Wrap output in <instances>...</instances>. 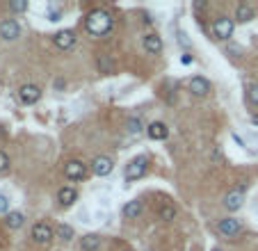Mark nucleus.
<instances>
[{
    "label": "nucleus",
    "instance_id": "f257e3e1",
    "mask_svg": "<svg viewBox=\"0 0 258 251\" xmlns=\"http://www.w3.org/2000/svg\"><path fill=\"white\" fill-rule=\"evenodd\" d=\"M114 25V18L110 16L105 9H94L87 14L85 18V30L92 37H103V34H108Z\"/></svg>",
    "mask_w": 258,
    "mask_h": 251
},
{
    "label": "nucleus",
    "instance_id": "dca6fc26",
    "mask_svg": "<svg viewBox=\"0 0 258 251\" xmlns=\"http://www.w3.org/2000/svg\"><path fill=\"white\" fill-rule=\"evenodd\" d=\"M78 199V192H75L73 187H62L57 192V201H59V206H73V201Z\"/></svg>",
    "mask_w": 258,
    "mask_h": 251
},
{
    "label": "nucleus",
    "instance_id": "9b49d317",
    "mask_svg": "<svg viewBox=\"0 0 258 251\" xmlns=\"http://www.w3.org/2000/svg\"><path fill=\"white\" fill-rule=\"evenodd\" d=\"M53 41H55V46H57L59 50H69L71 46L75 43V32L73 30H59V32L53 37Z\"/></svg>",
    "mask_w": 258,
    "mask_h": 251
},
{
    "label": "nucleus",
    "instance_id": "f8f14e48",
    "mask_svg": "<svg viewBox=\"0 0 258 251\" xmlns=\"http://www.w3.org/2000/svg\"><path fill=\"white\" fill-rule=\"evenodd\" d=\"M188 89L192 91L194 96H206L210 91V82L206 80V78H201V75H194V78H190Z\"/></svg>",
    "mask_w": 258,
    "mask_h": 251
},
{
    "label": "nucleus",
    "instance_id": "c85d7f7f",
    "mask_svg": "<svg viewBox=\"0 0 258 251\" xmlns=\"http://www.w3.org/2000/svg\"><path fill=\"white\" fill-rule=\"evenodd\" d=\"M190 62H192V57H190V55H183V57H181V64H190Z\"/></svg>",
    "mask_w": 258,
    "mask_h": 251
},
{
    "label": "nucleus",
    "instance_id": "6e6552de",
    "mask_svg": "<svg viewBox=\"0 0 258 251\" xmlns=\"http://www.w3.org/2000/svg\"><path fill=\"white\" fill-rule=\"evenodd\" d=\"M53 235H55V231L50 229L48 224H43V222H39V224L32 226V240L39 242V245H46V242H50V240H53Z\"/></svg>",
    "mask_w": 258,
    "mask_h": 251
},
{
    "label": "nucleus",
    "instance_id": "f3484780",
    "mask_svg": "<svg viewBox=\"0 0 258 251\" xmlns=\"http://www.w3.org/2000/svg\"><path fill=\"white\" fill-rule=\"evenodd\" d=\"M5 224H7V229H11V231H16V229H21L23 224H25V215L23 213H7V217H5Z\"/></svg>",
    "mask_w": 258,
    "mask_h": 251
},
{
    "label": "nucleus",
    "instance_id": "c756f323",
    "mask_svg": "<svg viewBox=\"0 0 258 251\" xmlns=\"http://www.w3.org/2000/svg\"><path fill=\"white\" fill-rule=\"evenodd\" d=\"M213 251H224V249H213Z\"/></svg>",
    "mask_w": 258,
    "mask_h": 251
},
{
    "label": "nucleus",
    "instance_id": "6ab92c4d",
    "mask_svg": "<svg viewBox=\"0 0 258 251\" xmlns=\"http://www.w3.org/2000/svg\"><path fill=\"white\" fill-rule=\"evenodd\" d=\"M236 18H238V23H249L254 18V9L247 5V2H240L238 9H236Z\"/></svg>",
    "mask_w": 258,
    "mask_h": 251
},
{
    "label": "nucleus",
    "instance_id": "5701e85b",
    "mask_svg": "<svg viewBox=\"0 0 258 251\" xmlns=\"http://www.w3.org/2000/svg\"><path fill=\"white\" fill-rule=\"evenodd\" d=\"M160 219L162 222H174L176 219V208H174L172 203H165L160 208Z\"/></svg>",
    "mask_w": 258,
    "mask_h": 251
},
{
    "label": "nucleus",
    "instance_id": "412c9836",
    "mask_svg": "<svg viewBox=\"0 0 258 251\" xmlns=\"http://www.w3.org/2000/svg\"><path fill=\"white\" fill-rule=\"evenodd\" d=\"M55 235H57L59 240H64V242L73 240V226H69V224H57V226H55Z\"/></svg>",
    "mask_w": 258,
    "mask_h": 251
},
{
    "label": "nucleus",
    "instance_id": "4be33fe9",
    "mask_svg": "<svg viewBox=\"0 0 258 251\" xmlns=\"http://www.w3.org/2000/svg\"><path fill=\"white\" fill-rule=\"evenodd\" d=\"M146 126L142 123V119L140 117H128V121H126V130H128L130 135H137V133H142Z\"/></svg>",
    "mask_w": 258,
    "mask_h": 251
},
{
    "label": "nucleus",
    "instance_id": "2eb2a0df",
    "mask_svg": "<svg viewBox=\"0 0 258 251\" xmlns=\"http://www.w3.org/2000/svg\"><path fill=\"white\" fill-rule=\"evenodd\" d=\"M101 247V238L96 233H87L80 238V249L82 251H96Z\"/></svg>",
    "mask_w": 258,
    "mask_h": 251
},
{
    "label": "nucleus",
    "instance_id": "4468645a",
    "mask_svg": "<svg viewBox=\"0 0 258 251\" xmlns=\"http://www.w3.org/2000/svg\"><path fill=\"white\" fill-rule=\"evenodd\" d=\"M142 43H144L146 53H151V55H158L162 50V39L158 37V34H146Z\"/></svg>",
    "mask_w": 258,
    "mask_h": 251
},
{
    "label": "nucleus",
    "instance_id": "0eeeda50",
    "mask_svg": "<svg viewBox=\"0 0 258 251\" xmlns=\"http://www.w3.org/2000/svg\"><path fill=\"white\" fill-rule=\"evenodd\" d=\"M18 98H21V103H25V105H34V103L41 98V89H39L37 85H23L21 89H18Z\"/></svg>",
    "mask_w": 258,
    "mask_h": 251
},
{
    "label": "nucleus",
    "instance_id": "ddd939ff",
    "mask_svg": "<svg viewBox=\"0 0 258 251\" xmlns=\"http://www.w3.org/2000/svg\"><path fill=\"white\" fill-rule=\"evenodd\" d=\"M146 135H149L151 139H156V142H160V139H167V135H169V128H167L162 121H153L146 126Z\"/></svg>",
    "mask_w": 258,
    "mask_h": 251
},
{
    "label": "nucleus",
    "instance_id": "cd10ccee",
    "mask_svg": "<svg viewBox=\"0 0 258 251\" xmlns=\"http://www.w3.org/2000/svg\"><path fill=\"white\" fill-rule=\"evenodd\" d=\"M48 16H50V21H59V16H62V11H59V9H53V7H50Z\"/></svg>",
    "mask_w": 258,
    "mask_h": 251
},
{
    "label": "nucleus",
    "instance_id": "1a4fd4ad",
    "mask_svg": "<svg viewBox=\"0 0 258 251\" xmlns=\"http://www.w3.org/2000/svg\"><path fill=\"white\" fill-rule=\"evenodd\" d=\"M242 203H245V194H242V190H231V192L224 197V208L229 210V213L240 210Z\"/></svg>",
    "mask_w": 258,
    "mask_h": 251
},
{
    "label": "nucleus",
    "instance_id": "a878e982",
    "mask_svg": "<svg viewBox=\"0 0 258 251\" xmlns=\"http://www.w3.org/2000/svg\"><path fill=\"white\" fill-rule=\"evenodd\" d=\"M7 169H9V155L5 151H0V174H5Z\"/></svg>",
    "mask_w": 258,
    "mask_h": 251
},
{
    "label": "nucleus",
    "instance_id": "423d86ee",
    "mask_svg": "<svg viewBox=\"0 0 258 251\" xmlns=\"http://www.w3.org/2000/svg\"><path fill=\"white\" fill-rule=\"evenodd\" d=\"M64 176L69 181H82L87 176V167L82 165L80 160H69L64 165Z\"/></svg>",
    "mask_w": 258,
    "mask_h": 251
},
{
    "label": "nucleus",
    "instance_id": "f03ea898",
    "mask_svg": "<svg viewBox=\"0 0 258 251\" xmlns=\"http://www.w3.org/2000/svg\"><path fill=\"white\" fill-rule=\"evenodd\" d=\"M233 27H236L233 18H229V16L215 18V23H213V37L220 39V41H229V39L233 37Z\"/></svg>",
    "mask_w": 258,
    "mask_h": 251
},
{
    "label": "nucleus",
    "instance_id": "9d476101",
    "mask_svg": "<svg viewBox=\"0 0 258 251\" xmlns=\"http://www.w3.org/2000/svg\"><path fill=\"white\" fill-rule=\"evenodd\" d=\"M240 229H242V224L238 222V219H233V217H226V219H222L220 224H217V231H220L222 235H226V238L238 235L240 233Z\"/></svg>",
    "mask_w": 258,
    "mask_h": 251
},
{
    "label": "nucleus",
    "instance_id": "7ed1b4c3",
    "mask_svg": "<svg viewBox=\"0 0 258 251\" xmlns=\"http://www.w3.org/2000/svg\"><path fill=\"white\" fill-rule=\"evenodd\" d=\"M146 165H149V160H146V155H135L133 160L128 162V167H126V181H137V178H142L146 174Z\"/></svg>",
    "mask_w": 258,
    "mask_h": 251
},
{
    "label": "nucleus",
    "instance_id": "393cba45",
    "mask_svg": "<svg viewBox=\"0 0 258 251\" xmlns=\"http://www.w3.org/2000/svg\"><path fill=\"white\" fill-rule=\"evenodd\" d=\"M9 9L16 11V14H21V11L27 9V2H25V0H11V2H9Z\"/></svg>",
    "mask_w": 258,
    "mask_h": 251
},
{
    "label": "nucleus",
    "instance_id": "39448f33",
    "mask_svg": "<svg viewBox=\"0 0 258 251\" xmlns=\"http://www.w3.org/2000/svg\"><path fill=\"white\" fill-rule=\"evenodd\" d=\"M114 169V162L112 158H108V155H96L92 160V171L96 174V176H110Z\"/></svg>",
    "mask_w": 258,
    "mask_h": 251
},
{
    "label": "nucleus",
    "instance_id": "aec40b11",
    "mask_svg": "<svg viewBox=\"0 0 258 251\" xmlns=\"http://www.w3.org/2000/svg\"><path fill=\"white\" fill-rule=\"evenodd\" d=\"M96 66H98V73H103V75H110L114 71V64H112V59H110V55H98Z\"/></svg>",
    "mask_w": 258,
    "mask_h": 251
},
{
    "label": "nucleus",
    "instance_id": "a211bd4d",
    "mask_svg": "<svg viewBox=\"0 0 258 251\" xmlns=\"http://www.w3.org/2000/svg\"><path fill=\"white\" fill-rule=\"evenodd\" d=\"M140 213H142V201H140V199H133V201H128L124 206V217L126 219L140 217Z\"/></svg>",
    "mask_w": 258,
    "mask_h": 251
},
{
    "label": "nucleus",
    "instance_id": "b1692460",
    "mask_svg": "<svg viewBox=\"0 0 258 251\" xmlns=\"http://www.w3.org/2000/svg\"><path fill=\"white\" fill-rule=\"evenodd\" d=\"M247 98L252 105H258V82H252V85L247 87Z\"/></svg>",
    "mask_w": 258,
    "mask_h": 251
},
{
    "label": "nucleus",
    "instance_id": "20e7f679",
    "mask_svg": "<svg viewBox=\"0 0 258 251\" xmlns=\"http://www.w3.org/2000/svg\"><path fill=\"white\" fill-rule=\"evenodd\" d=\"M21 37V25H18L14 18H5L0 23V39L5 41H14V39Z\"/></svg>",
    "mask_w": 258,
    "mask_h": 251
},
{
    "label": "nucleus",
    "instance_id": "bb28decb",
    "mask_svg": "<svg viewBox=\"0 0 258 251\" xmlns=\"http://www.w3.org/2000/svg\"><path fill=\"white\" fill-rule=\"evenodd\" d=\"M9 210V199L5 194H0V213H7Z\"/></svg>",
    "mask_w": 258,
    "mask_h": 251
}]
</instances>
